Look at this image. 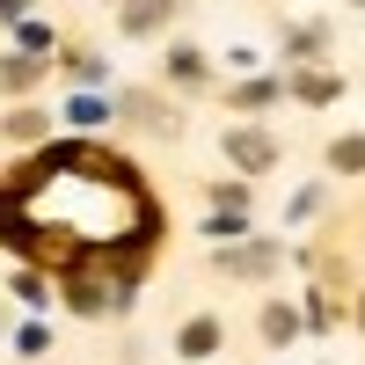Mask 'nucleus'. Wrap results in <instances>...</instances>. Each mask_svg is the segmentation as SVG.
<instances>
[{
	"mask_svg": "<svg viewBox=\"0 0 365 365\" xmlns=\"http://www.w3.org/2000/svg\"><path fill=\"white\" fill-rule=\"evenodd\" d=\"M0 15H8V22H15V15H22V0H0Z\"/></svg>",
	"mask_w": 365,
	"mask_h": 365,
	"instance_id": "nucleus-12",
	"label": "nucleus"
},
{
	"mask_svg": "<svg viewBox=\"0 0 365 365\" xmlns=\"http://www.w3.org/2000/svg\"><path fill=\"white\" fill-rule=\"evenodd\" d=\"M292 329H299V314H292V307H270V314H263V336H270V344H285Z\"/></svg>",
	"mask_w": 365,
	"mask_h": 365,
	"instance_id": "nucleus-9",
	"label": "nucleus"
},
{
	"mask_svg": "<svg viewBox=\"0 0 365 365\" xmlns=\"http://www.w3.org/2000/svg\"><path fill=\"white\" fill-rule=\"evenodd\" d=\"M227 154H234L241 168H270V161H278V139H263V132H227Z\"/></svg>",
	"mask_w": 365,
	"mask_h": 365,
	"instance_id": "nucleus-2",
	"label": "nucleus"
},
{
	"mask_svg": "<svg viewBox=\"0 0 365 365\" xmlns=\"http://www.w3.org/2000/svg\"><path fill=\"white\" fill-rule=\"evenodd\" d=\"M278 88H285V81H241V88H234V103H241V110H263Z\"/></svg>",
	"mask_w": 365,
	"mask_h": 365,
	"instance_id": "nucleus-8",
	"label": "nucleus"
},
{
	"mask_svg": "<svg viewBox=\"0 0 365 365\" xmlns=\"http://www.w3.org/2000/svg\"><path fill=\"white\" fill-rule=\"evenodd\" d=\"M270 263H278V249H263V241H241V249H220V270H234V278H263Z\"/></svg>",
	"mask_w": 365,
	"mask_h": 365,
	"instance_id": "nucleus-1",
	"label": "nucleus"
},
{
	"mask_svg": "<svg viewBox=\"0 0 365 365\" xmlns=\"http://www.w3.org/2000/svg\"><path fill=\"white\" fill-rule=\"evenodd\" d=\"M329 161L358 175V168H365V139H336V146H329Z\"/></svg>",
	"mask_w": 365,
	"mask_h": 365,
	"instance_id": "nucleus-10",
	"label": "nucleus"
},
{
	"mask_svg": "<svg viewBox=\"0 0 365 365\" xmlns=\"http://www.w3.org/2000/svg\"><path fill=\"white\" fill-rule=\"evenodd\" d=\"M292 88H299L307 103H329V96H344V81H336V73H299Z\"/></svg>",
	"mask_w": 365,
	"mask_h": 365,
	"instance_id": "nucleus-7",
	"label": "nucleus"
},
{
	"mask_svg": "<svg viewBox=\"0 0 365 365\" xmlns=\"http://www.w3.org/2000/svg\"><path fill=\"white\" fill-rule=\"evenodd\" d=\"M358 322H365V307H358Z\"/></svg>",
	"mask_w": 365,
	"mask_h": 365,
	"instance_id": "nucleus-13",
	"label": "nucleus"
},
{
	"mask_svg": "<svg viewBox=\"0 0 365 365\" xmlns=\"http://www.w3.org/2000/svg\"><path fill=\"white\" fill-rule=\"evenodd\" d=\"M358 8H365V0H358Z\"/></svg>",
	"mask_w": 365,
	"mask_h": 365,
	"instance_id": "nucleus-14",
	"label": "nucleus"
},
{
	"mask_svg": "<svg viewBox=\"0 0 365 365\" xmlns=\"http://www.w3.org/2000/svg\"><path fill=\"white\" fill-rule=\"evenodd\" d=\"M182 351H190V358H205V351H220V322H190V329H182Z\"/></svg>",
	"mask_w": 365,
	"mask_h": 365,
	"instance_id": "nucleus-6",
	"label": "nucleus"
},
{
	"mask_svg": "<svg viewBox=\"0 0 365 365\" xmlns=\"http://www.w3.org/2000/svg\"><path fill=\"white\" fill-rule=\"evenodd\" d=\"M37 81H44L37 58H0V88H8V96H22V88H37Z\"/></svg>",
	"mask_w": 365,
	"mask_h": 365,
	"instance_id": "nucleus-5",
	"label": "nucleus"
},
{
	"mask_svg": "<svg viewBox=\"0 0 365 365\" xmlns=\"http://www.w3.org/2000/svg\"><path fill=\"white\" fill-rule=\"evenodd\" d=\"M168 15H175V0H132L125 8V37H154Z\"/></svg>",
	"mask_w": 365,
	"mask_h": 365,
	"instance_id": "nucleus-3",
	"label": "nucleus"
},
{
	"mask_svg": "<svg viewBox=\"0 0 365 365\" xmlns=\"http://www.w3.org/2000/svg\"><path fill=\"white\" fill-rule=\"evenodd\" d=\"M8 139H44V117H37V110H15V117H8Z\"/></svg>",
	"mask_w": 365,
	"mask_h": 365,
	"instance_id": "nucleus-11",
	"label": "nucleus"
},
{
	"mask_svg": "<svg viewBox=\"0 0 365 365\" xmlns=\"http://www.w3.org/2000/svg\"><path fill=\"white\" fill-rule=\"evenodd\" d=\"M168 81H175V88H197V81H205V51L175 44V51H168Z\"/></svg>",
	"mask_w": 365,
	"mask_h": 365,
	"instance_id": "nucleus-4",
	"label": "nucleus"
}]
</instances>
